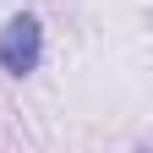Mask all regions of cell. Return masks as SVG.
<instances>
[{
    "mask_svg": "<svg viewBox=\"0 0 153 153\" xmlns=\"http://www.w3.org/2000/svg\"><path fill=\"white\" fill-rule=\"evenodd\" d=\"M38 55H44V27H38V16L33 11L11 16V22L0 27V66L11 76H27V71H38Z\"/></svg>",
    "mask_w": 153,
    "mask_h": 153,
    "instance_id": "obj_1",
    "label": "cell"
}]
</instances>
